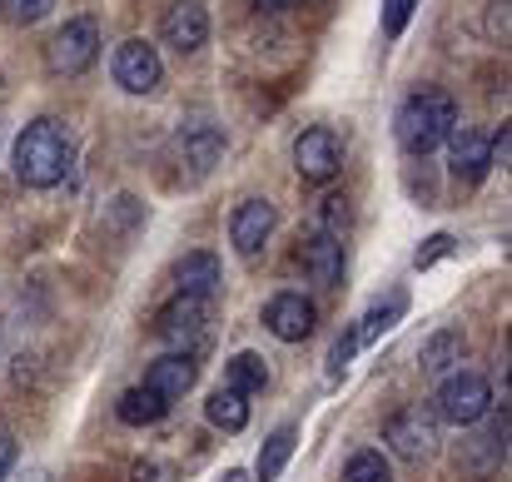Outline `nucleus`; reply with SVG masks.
Returning a JSON list of instances; mask_svg holds the SVG:
<instances>
[{
    "instance_id": "7ed1b4c3",
    "label": "nucleus",
    "mask_w": 512,
    "mask_h": 482,
    "mask_svg": "<svg viewBox=\"0 0 512 482\" xmlns=\"http://www.w3.org/2000/svg\"><path fill=\"white\" fill-rule=\"evenodd\" d=\"M95 60H100V25H95L90 15L65 20V25L50 35V45H45V70H50L55 80H75V75H85Z\"/></svg>"
},
{
    "instance_id": "a211bd4d",
    "label": "nucleus",
    "mask_w": 512,
    "mask_h": 482,
    "mask_svg": "<svg viewBox=\"0 0 512 482\" xmlns=\"http://www.w3.org/2000/svg\"><path fill=\"white\" fill-rule=\"evenodd\" d=\"M294 443H299V428H294V423L274 428V433L264 438V448H259L254 478H259V482H279V478H284V468H289V458H294Z\"/></svg>"
},
{
    "instance_id": "f3484780",
    "label": "nucleus",
    "mask_w": 512,
    "mask_h": 482,
    "mask_svg": "<svg viewBox=\"0 0 512 482\" xmlns=\"http://www.w3.org/2000/svg\"><path fill=\"white\" fill-rule=\"evenodd\" d=\"M174 284H179V294H189V299H214V289H219V259H214L209 249L184 254V259L174 264Z\"/></svg>"
},
{
    "instance_id": "6e6552de",
    "label": "nucleus",
    "mask_w": 512,
    "mask_h": 482,
    "mask_svg": "<svg viewBox=\"0 0 512 482\" xmlns=\"http://www.w3.org/2000/svg\"><path fill=\"white\" fill-rule=\"evenodd\" d=\"M204 319H209V299H189V294H174L170 304L160 309L155 319V333L170 343L174 353H189L204 333Z\"/></svg>"
},
{
    "instance_id": "2eb2a0df",
    "label": "nucleus",
    "mask_w": 512,
    "mask_h": 482,
    "mask_svg": "<svg viewBox=\"0 0 512 482\" xmlns=\"http://www.w3.org/2000/svg\"><path fill=\"white\" fill-rule=\"evenodd\" d=\"M194 378H199L194 353H165V358H155V363L145 368V388H150V393H160L165 403L184 398V393L194 388Z\"/></svg>"
},
{
    "instance_id": "0eeeda50",
    "label": "nucleus",
    "mask_w": 512,
    "mask_h": 482,
    "mask_svg": "<svg viewBox=\"0 0 512 482\" xmlns=\"http://www.w3.org/2000/svg\"><path fill=\"white\" fill-rule=\"evenodd\" d=\"M294 169L309 179V184H329L343 169V140L329 125H314L294 140Z\"/></svg>"
},
{
    "instance_id": "423d86ee",
    "label": "nucleus",
    "mask_w": 512,
    "mask_h": 482,
    "mask_svg": "<svg viewBox=\"0 0 512 482\" xmlns=\"http://www.w3.org/2000/svg\"><path fill=\"white\" fill-rule=\"evenodd\" d=\"M110 75L125 95H155L165 80V65H160V50L150 40H125L110 60Z\"/></svg>"
},
{
    "instance_id": "20e7f679",
    "label": "nucleus",
    "mask_w": 512,
    "mask_h": 482,
    "mask_svg": "<svg viewBox=\"0 0 512 482\" xmlns=\"http://www.w3.org/2000/svg\"><path fill=\"white\" fill-rule=\"evenodd\" d=\"M438 418H448V423H458V428H473V423H483L488 418V408H493V388H488V378L483 373H448L443 383H438Z\"/></svg>"
},
{
    "instance_id": "5701e85b",
    "label": "nucleus",
    "mask_w": 512,
    "mask_h": 482,
    "mask_svg": "<svg viewBox=\"0 0 512 482\" xmlns=\"http://www.w3.org/2000/svg\"><path fill=\"white\" fill-rule=\"evenodd\" d=\"M343 482H393L388 458H383V453H373V448H358V453L343 463Z\"/></svg>"
},
{
    "instance_id": "4468645a",
    "label": "nucleus",
    "mask_w": 512,
    "mask_h": 482,
    "mask_svg": "<svg viewBox=\"0 0 512 482\" xmlns=\"http://www.w3.org/2000/svg\"><path fill=\"white\" fill-rule=\"evenodd\" d=\"M299 264H304V274H309L319 289H339V279H343V239L319 229L314 239H304Z\"/></svg>"
},
{
    "instance_id": "dca6fc26",
    "label": "nucleus",
    "mask_w": 512,
    "mask_h": 482,
    "mask_svg": "<svg viewBox=\"0 0 512 482\" xmlns=\"http://www.w3.org/2000/svg\"><path fill=\"white\" fill-rule=\"evenodd\" d=\"M463 358H468V338H463V328H438V333L418 348V363H423L428 378H448Z\"/></svg>"
},
{
    "instance_id": "f257e3e1",
    "label": "nucleus",
    "mask_w": 512,
    "mask_h": 482,
    "mask_svg": "<svg viewBox=\"0 0 512 482\" xmlns=\"http://www.w3.org/2000/svg\"><path fill=\"white\" fill-rule=\"evenodd\" d=\"M10 164H15V179L25 189H55L70 169V135L60 120H30L15 145H10Z\"/></svg>"
},
{
    "instance_id": "9d476101",
    "label": "nucleus",
    "mask_w": 512,
    "mask_h": 482,
    "mask_svg": "<svg viewBox=\"0 0 512 482\" xmlns=\"http://www.w3.org/2000/svg\"><path fill=\"white\" fill-rule=\"evenodd\" d=\"M160 35H165V45H174L179 55L204 50V45H209V10H204L199 0H174L170 10H165V20H160Z\"/></svg>"
},
{
    "instance_id": "7c9ffc66",
    "label": "nucleus",
    "mask_w": 512,
    "mask_h": 482,
    "mask_svg": "<svg viewBox=\"0 0 512 482\" xmlns=\"http://www.w3.org/2000/svg\"><path fill=\"white\" fill-rule=\"evenodd\" d=\"M10 468H15V438H10V433L0 428V478H5Z\"/></svg>"
},
{
    "instance_id": "f03ea898",
    "label": "nucleus",
    "mask_w": 512,
    "mask_h": 482,
    "mask_svg": "<svg viewBox=\"0 0 512 482\" xmlns=\"http://www.w3.org/2000/svg\"><path fill=\"white\" fill-rule=\"evenodd\" d=\"M453 125H458V105H453V95H443V90H418V95H408V100L398 105V120H393L398 145H403L408 155H433V150L453 135Z\"/></svg>"
},
{
    "instance_id": "a878e982",
    "label": "nucleus",
    "mask_w": 512,
    "mask_h": 482,
    "mask_svg": "<svg viewBox=\"0 0 512 482\" xmlns=\"http://www.w3.org/2000/svg\"><path fill=\"white\" fill-rule=\"evenodd\" d=\"M453 254V234H433V239H423L418 244V254H413V269L423 274V269H433L438 259H448Z\"/></svg>"
},
{
    "instance_id": "473e14b6",
    "label": "nucleus",
    "mask_w": 512,
    "mask_h": 482,
    "mask_svg": "<svg viewBox=\"0 0 512 482\" xmlns=\"http://www.w3.org/2000/svg\"><path fill=\"white\" fill-rule=\"evenodd\" d=\"M219 482H249V473H239V468H229V473H224V478Z\"/></svg>"
},
{
    "instance_id": "393cba45",
    "label": "nucleus",
    "mask_w": 512,
    "mask_h": 482,
    "mask_svg": "<svg viewBox=\"0 0 512 482\" xmlns=\"http://www.w3.org/2000/svg\"><path fill=\"white\" fill-rule=\"evenodd\" d=\"M418 5H423V0H383V35L398 40V35L408 30V20H413Z\"/></svg>"
},
{
    "instance_id": "c756f323",
    "label": "nucleus",
    "mask_w": 512,
    "mask_h": 482,
    "mask_svg": "<svg viewBox=\"0 0 512 482\" xmlns=\"http://www.w3.org/2000/svg\"><path fill=\"white\" fill-rule=\"evenodd\" d=\"M488 35L508 40V0H488Z\"/></svg>"
},
{
    "instance_id": "412c9836",
    "label": "nucleus",
    "mask_w": 512,
    "mask_h": 482,
    "mask_svg": "<svg viewBox=\"0 0 512 482\" xmlns=\"http://www.w3.org/2000/svg\"><path fill=\"white\" fill-rule=\"evenodd\" d=\"M224 388H234V393H264L269 388V363L259 358V353H234L229 363H224Z\"/></svg>"
},
{
    "instance_id": "c85d7f7f",
    "label": "nucleus",
    "mask_w": 512,
    "mask_h": 482,
    "mask_svg": "<svg viewBox=\"0 0 512 482\" xmlns=\"http://www.w3.org/2000/svg\"><path fill=\"white\" fill-rule=\"evenodd\" d=\"M339 224H348V199L329 194L324 199V234H339Z\"/></svg>"
},
{
    "instance_id": "4be33fe9",
    "label": "nucleus",
    "mask_w": 512,
    "mask_h": 482,
    "mask_svg": "<svg viewBox=\"0 0 512 482\" xmlns=\"http://www.w3.org/2000/svg\"><path fill=\"white\" fill-rule=\"evenodd\" d=\"M204 418H209L214 428H224V433H244L249 403H244V393H234V388H214V393L204 398Z\"/></svg>"
},
{
    "instance_id": "6ab92c4d",
    "label": "nucleus",
    "mask_w": 512,
    "mask_h": 482,
    "mask_svg": "<svg viewBox=\"0 0 512 482\" xmlns=\"http://www.w3.org/2000/svg\"><path fill=\"white\" fill-rule=\"evenodd\" d=\"M115 413H120V423H130V428H150V423H160V418L170 413V403H165L160 393H150L145 383H135V388L120 393Z\"/></svg>"
},
{
    "instance_id": "1a4fd4ad",
    "label": "nucleus",
    "mask_w": 512,
    "mask_h": 482,
    "mask_svg": "<svg viewBox=\"0 0 512 482\" xmlns=\"http://www.w3.org/2000/svg\"><path fill=\"white\" fill-rule=\"evenodd\" d=\"M314 323H319V309H314L304 294H294V289H284V294H274V299L264 304V328H269L279 343H304V338L314 333Z\"/></svg>"
},
{
    "instance_id": "39448f33",
    "label": "nucleus",
    "mask_w": 512,
    "mask_h": 482,
    "mask_svg": "<svg viewBox=\"0 0 512 482\" xmlns=\"http://www.w3.org/2000/svg\"><path fill=\"white\" fill-rule=\"evenodd\" d=\"M383 438H388V448H393L398 458L423 463V458H433V448H438V413H428L423 403H418V408H403V413H393V418L383 423Z\"/></svg>"
},
{
    "instance_id": "cd10ccee",
    "label": "nucleus",
    "mask_w": 512,
    "mask_h": 482,
    "mask_svg": "<svg viewBox=\"0 0 512 482\" xmlns=\"http://www.w3.org/2000/svg\"><path fill=\"white\" fill-rule=\"evenodd\" d=\"M130 478H135V482H174V468H170V463H160V458H140Z\"/></svg>"
},
{
    "instance_id": "b1692460",
    "label": "nucleus",
    "mask_w": 512,
    "mask_h": 482,
    "mask_svg": "<svg viewBox=\"0 0 512 482\" xmlns=\"http://www.w3.org/2000/svg\"><path fill=\"white\" fill-rule=\"evenodd\" d=\"M363 343H358V333L353 328H343L339 338H334V348H329V378L339 383L343 373H348V363H353V353H358Z\"/></svg>"
},
{
    "instance_id": "2f4dec72",
    "label": "nucleus",
    "mask_w": 512,
    "mask_h": 482,
    "mask_svg": "<svg viewBox=\"0 0 512 482\" xmlns=\"http://www.w3.org/2000/svg\"><path fill=\"white\" fill-rule=\"evenodd\" d=\"M254 10H289V5H299V0H249Z\"/></svg>"
},
{
    "instance_id": "f8f14e48",
    "label": "nucleus",
    "mask_w": 512,
    "mask_h": 482,
    "mask_svg": "<svg viewBox=\"0 0 512 482\" xmlns=\"http://www.w3.org/2000/svg\"><path fill=\"white\" fill-rule=\"evenodd\" d=\"M443 145H448V164H453V179L458 184H478L493 169V160H488V135L473 130V125H453V135Z\"/></svg>"
},
{
    "instance_id": "9b49d317",
    "label": "nucleus",
    "mask_w": 512,
    "mask_h": 482,
    "mask_svg": "<svg viewBox=\"0 0 512 482\" xmlns=\"http://www.w3.org/2000/svg\"><path fill=\"white\" fill-rule=\"evenodd\" d=\"M274 224H279V214H274L269 199H244V204L234 209V219H229V244H234L244 259H254V254L269 244Z\"/></svg>"
},
{
    "instance_id": "ddd939ff",
    "label": "nucleus",
    "mask_w": 512,
    "mask_h": 482,
    "mask_svg": "<svg viewBox=\"0 0 512 482\" xmlns=\"http://www.w3.org/2000/svg\"><path fill=\"white\" fill-rule=\"evenodd\" d=\"M174 150H179V160L189 164V174H209L219 164V155H224V135L209 120H184L179 135H174Z\"/></svg>"
},
{
    "instance_id": "aec40b11",
    "label": "nucleus",
    "mask_w": 512,
    "mask_h": 482,
    "mask_svg": "<svg viewBox=\"0 0 512 482\" xmlns=\"http://www.w3.org/2000/svg\"><path fill=\"white\" fill-rule=\"evenodd\" d=\"M403 314H408V294H403V289H393L388 299H373V304H368V314H363V319H358V328H353V333H358V343L383 338L393 323L403 319Z\"/></svg>"
},
{
    "instance_id": "bb28decb",
    "label": "nucleus",
    "mask_w": 512,
    "mask_h": 482,
    "mask_svg": "<svg viewBox=\"0 0 512 482\" xmlns=\"http://www.w3.org/2000/svg\"><path fill=\"white\" fill-rule=\"evenodd\" d=\"M0 5H5V15L15 25H35V20H45L55 10V0H0Z\"/></svg>"
}]
</instances>
